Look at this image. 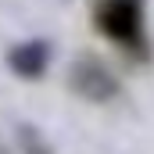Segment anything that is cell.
<instances>
[{
    "label": "cell",
    "mask_w": 154,
    "mask_h": 154,
    "mask_svg": "<svg viewBox=\"0 0 154 154\" xmlns=\"http://www.w3.org/2000/svg\"><path fill=\"white\" fill-rule=\"evenodd\" d=\"M100 32L129 50H143V4L140 0H100Z\"/></svg>",
    "instance_id": "6da1fadb"
},
{
    "label": "cell",
    "mask_w": 154,
    "mask_h": 154,
    "mask_svg": "<svg viewBox=\"0 0 154 154\" xmlns=\"http://www.w3.org/2000/svg\"><path fill=\"white\" fill-rule=\"evenodd\" d=\"M11 68L25 79H36L47 68V47L43 43H25V47L11 50Z\"/></svg>",
    "instance_id": "7a4b0ae2"
}]
</instances>
